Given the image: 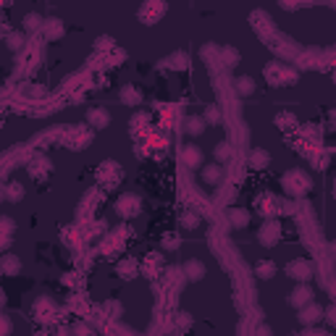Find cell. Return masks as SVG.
Returning a JSON list of instances; mask_svg holds the SVG:
<instances>
[{
    "instance_id": "obj_10",
    "label": "cell",
    "mask_w": 336,
    "mask_h": 336,
    "mask_svg": "<svg viewBox=\"0 0 336 336\" xmlns=\"http://www.w3.org/2000/svg\"><path fill=\"white\" fill-rule=\"evenodd\" d=\"M87 121H89V126L103 129V126H108V124H111V113L105 111V108H92V111L87 113Z\"/></svg>"
},
{
    "instance_id": "obj_39",
    "label": "cell",
    "mask_w": 336,
    "mask_h": 336,
    "mask_svg": "<svg viewBox=\"0 0 336 336\" xmlns=\"http://www.w3.org/2000/svg\"><path fill=\"white\" fill-rule=\"evenodd\" d=\"M74 331H76V333H89V328H87V326H76Z\"/></svg>"
},
{
    "instance_id": "obj_4",
    "label": "cell",
    "mask_w": 336,
    "mask_h": 336,
    "mask_svg": "<svg viewBox=\"0 0 336 336\" xmlns=\"http://www.w3.org/2000/svg\"><path fill=\"white\" fill-rule=\"evenodd\" d=\"M97 176H100V184H105V187H116L118 181H121V176H124V171H121V165H118V163L108 160V163H103V165H100Z\"/></svg>"
},
{
    "instance_id": "obj_15",
    "label": "cell",
    "mask_w": 336,
    "mask_h": 336,
    "mask_svg": "<svg viewBox=\"0 0 336 336\" xmlns=\"http://www.w3.org/2000/svg\"><path fill=\"white\" fill-rule=\"evenodd\" d=\"M142 268H145V276H158V271L163 268V255H150Z\"/></svg>"
},
{
    "instance_id": "obj_36",
    "label": "cell",
    "mask_w": 336,
    "mask_h": 336,
    "mask_svg": "<svg viewBox=\"0 0 336 336\" xmlns=\"http://www.w3.org/2000/svg\"><path fill=\"white\" fill-rule=\"evenodd\" d=\"M3 228H6L3 234H6V237H11V234H13V221H11V218H3Z\"/></svg>"
},
{
    "instance_id": "obj_23",
    "label": "cell",
    "mask_w": 336,
    "mask_h": 336,
    "mask_svg": "<svg viewBox=\"0 0 336 336\" xmlns=\"http://www.w3.org/2000/svg\"><path fill=\"white\" fill-rule=\"evenodd\" d=\"M60 35H63V26H60L58 19H50L48 24H45V37H48V40H55Z\"/></svg>"
},
{
    "instance_id": "obj_35",
    "label": "cell",
    "mask_w": 336,
    "mask_h": 336,
    "mask_svg": "<svg viewBox=\"0 0 336 336\" xmlns=\"http://www.w3.org/2000/svg\"><path fill=\"white\" fill-rule=\"evenodd\" d=\"M8 48H11V50H19V48H21V35H11V37H8Z\"/></svg>"
},
{
    "instance_id": "obj_38",
    "label": "cell",
    "mask_w": 336,
    "mask_h": 336,
    "mask_svg": "<svg viewBox=\"0 0 336 336\" xmlns=\"http://www.w3.org/2000/svg\"><path fill=\"white\" fill-rule=\"evenodd\" d=\"M323 318L328 320V323H336V308H331V310H326V313H323Z\"/></svg>"
},
{
    "instance_id": "obj_21",
    "label": "cell",
    "mask_w": 336,
    "mask_h": 336,
    "mask_svg": "<svg viewBox=\"0 0 336 336\" xmlns=\"http://www.w3.org/2000/svg\"><path fill=\"white\" fill-rule=\"evenodd\" d=\"M221 63L223 66H237L239 63V50L237 48H223L221 50Z\"/></svg>"
},
{
    "instance_id": "obj_31",
    "label": "cell",
    "mask_w": 336,
    "mask_h": 336,
    "mask_svg": "<svg viewBox=\"0 0 336 336\" xmlns=\"http://www.w3.org/2000/svg\"><path fill=\"white\" fill-rule=\"evenodd\" d=\"M216 158H218V160H228V158H231V145H228V142H221V145L216 147Z\"/></svg>"
},
{
    "instance_id": "obj_24",
    "label": "cell",
    "mask_w": 336,
    "mask_h": 336,
    "mask_svg": "<svg viewBox=\"0 0 336 336\" xmlns=\"http://www.w3.org/2000/svg\"><path fill=\"white\" fill-rule=\"evenodd\" d=\"M255 273H257L260 279H271L273 273H276V265H273L271 260H260V263L255 265Z\"/></svg>"
},
{
    "instance_id": "obj_18",
    "label": "cell",
    "mask_w": 336,
    "mask_h": 336,
    "mask_svg": "<svg viewBox=\"0 0 336 336\" xmlns=\"http://www.w3.org/2000/svg\"><path fill=\"white\" fill-rule=\"evenodd\" d=\"M234 87H237V92L244 95V97L255 92V82H252V76H239V79L234 82Z\"/></svg>"
},
{
    "instance_id": "obj_25",
    "label": "cell",
    "mask_w": 336,
    "mask_h": 336,
    "mask_svg": "<svg viewBox=\"0 0 336 336\" xmlns=\"http://www.w3.org/2000/svg\"><path fill=\"white\" fill-rule=\"evenodd\" d=\"M187 63H189V58H187V53H174L171 58H168V66L171 69H176V71H181V69H187Z\"/></svg>"
},
{
    "instance_id": "obj_19",
    "label": "cell",
    "mask_w": 336,
    "mask_h": 336,
    "mask_svg": "<svg viewBox=\"0 0 336 336\" xmlns=\"http://www.w3.org/2000/svg\"><path fill=\"white\" fill-rule=\"evenodd\" d=\"M203 181H205V184H218V181H221V165H216V163L205 165L203 168Z\"/></svg>"
},
{
    "instance_id": "obj_6",
    "label": "cell",
    "mask_w": 336,
    "mask_h": 336,
    "mask_svg": "<svg viewBox=\"0 0 336 336\" xmlns=\"http://www.w3.org/2000/svg\"><path fill=\"white\" fill-rule=\"evenodd\" d=\"M163 11H165V3L163 0H147V3L140 8V19L145 24H155L160 16H163Z\"/></svg>"
},
{
    "instance_id": "obj_5",
    "label": "cell",
    "mask_w": 336,
    "mask_h": 336,
    "mask_svg": "<svg viewBox=\"0 0 336 336\" xmlns=\"http://www.w3.org/2000/svg\"><path fill=\"white\" fill-rule=\"evenodd\" d=\"M286 273L292 279H297V281H308V279H313V263L297 257V260H292V263L286 265Z\"/></svg>"
},
{
    "instance_id": "obj_11",
    "label": "cell",
    "mask_w": 336,
    "mask_h": 336,
    "mask_svg": "<svg viewBox=\"0 0 336 336\" xmlns=\"http://www.w3.org/2000/svg\"><path fill=\"white\" fill-rule=\"evenodd\" d=\"M181 160H184V165H189V168H197L203 163V152L197 150L194 145H187L184 150H181Z\"/></svg>"
},
{
    "instance_id": "obj_9",
    "label": "cell",
    "mask_w": 336,
    "mask_h": 336,
    "mask_svg": "<svg viewBox=\"0 0 336 336\" xmlns=\"http://www.w3.org/2000/svg\"><path fill=\"white\" fill-rule=\"evenodd\" d=\"M323 308H320V305H313V302H308V305H305V308H302V313H299V320H302V323L305 326H308V323H315V320H320V318H323Z\"/></svg>"
},
{
    "instance_id": "obj_32",
    "label": "cell",
    "mask_w": 336,
    "mask_h": 336,
    "mask_svg": "<svg viewBox=\"0 0 336 336\" xmlns=\"http://www.w3.org/2000/svg\"><path fill=\"white\" fill-rule=\"evenodd\" d=\"M21 194H24V189H21L19 184H8V189H6V197H8V200L16 203V200H21Z\"/></svg>"
},
{
    "instance_id": "obj_1",
    "label": "cell",
    "mask_w": 336,
    "mask_h": 336,
    "mask_svg": "<svg viewBox=\"0 0 336 336\" xmlns=\"http://www.w3.org/2000/svg\"><path fill=\"white\" fill-rule=\"evenodd\" d=\"M281 184H284V189L289 192V194H294V197H299V194H305L310 189V176L305 174V171H299V168H294V171H289V174H284V179H281Z\"/></svg>"
},
{
    "instance_id": "obj_13",
    "label": "cell",
    "mask_w": 336,
    "mask_h": 336,
    "mask_svg": "<svg viewBox=\"0 0 336 336\" xmlns=\"http://www.w3.org/2000/svg\"><path fill=\"white\" fill-rule=\"evenodd\" d=\"M268 163H271V155L265 150H252L250 152V165L255 168V171H263V168H268Z\"/></svg>"
},
{
    "instance_id": "obj_26",
    "label": "cell",
    "mask_w": 336,
    "mask_h": 336,
    "mask_svg": "<svg viewBox=\"0 0 336 336\" xmlns=\"http://www.w3.org/2000/svg\"><path fill=\"white\" fill-rule=\"evenodd\" d=\"M276 124H279V129H294L297 126V118H294V113H279L276 116Z\"/></svg>"
},
{
    "instance_id": "obj_33",
    "label": "cell",
    "mask_w": 336,
    "mask_h": 336,
    "mask_svg": "<svg viewBox=\"0 0 336 336\" xmlns=\"http://www.w3.org/2000/svg\"><path fill=\"white\" fill-rule=\"evenodd\" d=\"M205 121H210V124H218V121H221V113H218L216 105H208V108H205Z\"/></svg>"
},
{
    "instance_id": "obj_14",
    "label": "cell",
    "mask_w": 336,
    "mask_h": 336,
    "mask_svg": "<svg viewBox=\"0 0 336 336\" xmlns=\"http://www.w3.org/2000/svg\"><path fill=\"white\" fill-rule=\"evenodd\" d=\"M184 271H187V279H189V281H200V279L205 276V265H203L200 260H189V263L184 265Z\"/></svg>"
},
{
    "instance_id": "obj_20",
    "label": "cell",
    "mask_w": 336,
    "mask_h": 336,
    "mask_svg": "<svg viewBox=\"0 0 336 336\" xmlns=\"http://www.w3.org/2000/svg\"><path fill=\"white\" fill-rule=\"evenodd\" d=\"M203 131H205V118H200V116H189V118H187V134L200 137Z\"/></svg>"
},
{
    "instance_id": "obj_27",
    "label": "cell",
    "mask_w": 336,
    "mask_h": 336,
    "mask_svg": "<svg viewBox=\"0 0 336 336\" xmlns=\"http://www.w3.org/2000/svg\"><path fill=\"white\" fill-rule=\"evenodd\" d=\"M29 171H32V176L48 174V171H50V160H45V158H37V160H32V165H29Z\"/></svg>"
},
{
    "instance_id": "obj_8",
    "label": "cell",
    "mask_w": 336,
    "mask_h": 336,
    "mask_svg": "<svg viewBox=\"0 0 336 336\" xmlns=\"http://www.w3.org/2000/svg\"><path fill=\"white\" fill-rule=\"evenodd\" d=\"M308 302H313V292H310V286H297L292 294H289V305L292 308H305Z\"/></svg>"
},
{
    "instance_id": "obj_22",
    "label": "cell",
    "mask_w": 336,
    "mask_h": 336,
    "mask_svg": "<svg viewBox=\"0 0 336 336\" xmlns=\"http://www.w3.org/2000/svg\"><path fill=\"white\" fill-rule=\"evenodd\" d=\"M228 221H231V226L242 228V226H247L250 213H247V210H231V213H228Z\"/></svg>"
},
{
    "instance_id": "obj_12",
    "label": "cell",
    "mask_w": 336,
    "mask_h": 336,
    "mask_svg": "<svg viewBox=\"0 0 336 336\" xmlns=\"http://www.w3.org/2000/svg\"><path fill=\"white\" fill-rule=\"evenodd\" d=\"M0 268H3V273H8V276H16V273H21V260L16 255H3Z\"/></svg>"
},
{
    "instance_id": "obj_17",
    "label": "cell",
    "mask_w": 336,
    "mask_h": 336,
    "mask_svg": "<svg viewBox=\"0 0 336 336\" xmlns=\"http://www.w3.org/2000/svg\"><path fill=\"white\" fill-rule=\"evenodd\" d=\"M121 100H124L126 105H140L142 103V92L137 87H124L121 89Z\"/></svg>"
},
{
    "instance_id": "obj_2",
    "label": "cell",
    "mask_w": 336,
    "mask_h": 336,
    "mask_svg": "<svg viewBox=\"0 0 336 336\" xmlns=\"http://www.w3.org/2000/svg\"><path fill=\"white\" fill-rule=\"evenodd\" d=\"M265 79H268L271 84H276V87H284V84H289V82H294V79H297V74L289 69V66L271 63V66L265 69Z\"/></svg>"
},
{
    "instance_id": "obj_28",
    "label": "cell",
    "mask_w": 336,
    "mask_h": 336,
    "mask_svg": "<svg viewBox=\"0 0 336 336\" xmlns=\"http://www.w3.org/2000/svg\"><path fill=\"white\" fill-rule=\"evenodd\" d=\"M179 223H181V228H197L200 218H197L192 210H184V213H181V221H179Z\"/></svg>"
},
{
    "instance_id": "obj_37",
    "label": "cell",
    "mask_w": 336,
    "mask_h": 336,
    "mask_svg": "<svg viewBox=\"0 0 336 336\" xmlns=\"http://www.w3.org/2000/svg\"><path fill=\"white\" fill-rule=\"evenodd\" d=\"M163 244L174 250V247H179V239H176V237H165V239H163Z\"/></svg>"
},
{
    "instance_id": "obj_41",
    "label": "cell",
    "mask_w": 336,
    "mask_h": 336,
    "mask_svg": "<svg viewBox=\"0 0 336 336\" xmlns=\"http://www.w3.org/2000/svg\"><path fill=\"white\" fill-rule=\"evenodd\" d=\"M333 82H336V74H333Z\"/></svg>"
},
{
    "instance_id": "obj_30",
    "label": "cell",
    "mask_w": 336,
    "mask_h": 336,
    "mask_svg": "<svg viewBox=\"0 0 336 336\" xmlns=\"http://www.w3.org/2000/svg\"><path fill=\"white\" fill-rule=\"evenodd\" d=\"M273 208H276V200H273V197H260V200H257V210L260 213H271Z\"/></svg>"
},
{
    "instance_id": "obj_40",
    "label": "cell",
    "mask_w": 336,
    "mask_h": 336,
    "mask_svg": "<svg viewBox=\"0 0 336 336\" xmlns=\"http://www.w3.org/2000/svg\"><path fill=\"white\" fill-rule=\"evenodd\" d=\"M331 257H333V260H336V242L331 244Z\"/></svg>"
},
{
    "instance_id": "obj_3",
    "label": "cell",
    "mask_w": 336,
    "mask_h": 336,
    "mask_svg": "<svg viewBox=\"0 0 336 336\" xmlns=\"http://www.w3.org/2000/svg\"><path fill=\"white\" fill-rule=\"evenodd\" d=\"M116 210H118V216L121 218H134V216H140V210H142V200L137 194H121L118 197V203H116Z\"/></svg>"
},
{
    "instance_id": "obj_34",
    "label": "cell",
    "mask_w": 336,
    "mask_h": 336,
    "mask_svg": "<svg viewBox=\"0 0 336 336\" xmlns=\"http://www.w3.org/2000/svg\"><path fill=\"white\" fill-rule=\"evenodd\" d=\"M103 313H111V318H118L121 315V305L118 302H105L103 305Z\"/></svg>"
},
{
    "instance_id": "obj_7",
    "label": "cell",
    "mask_w": 336,
    "mask_h": 336,
    "mask_svg": "<svg viewBox=\"0 0 336 336\" xmlns=\"http://www.w3.org/2000/svg\"><path fill=\"white\" fill-rule=\"evenodd\" d=\"M279 237H281V226H279L276 221H268V223L260 228V234H257V239H260L263 247H273V244L279 242Z\"/></svg>"
},
{
    "instance_id": "obj_16",
    "label": "cell",
    "mask_w": 336,
    "mask_h": 336,
    "mask_svg": "<svg viewBox=\"0 0 336 336\" xmlns=\"http://www.w3.org/2000/svg\"><path fill=\"white\" fill-rule=\"evenodd\" d=\"M118 276L121 279H134L137 276V260H131V257H126V260H121L118 263Z\"/></svg>"
},
{
    "instance_id": "obj_29",
    "label": "cell",
    "mask_w": 336,
    "mask_h": 336,
    "mask_svg": "<svg viewBox=\"0 0 336 336\" xmlns=\"http://www.w3.org/2000/svg\"><path fill=\"white\" fill-rule=\"evenodd\" d=\"M24 26L29 29V32H37V29L42 26V21H40V16H37V13H29V16L24 19Z\"/></svg>"
}]
</instances>
